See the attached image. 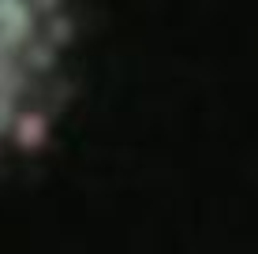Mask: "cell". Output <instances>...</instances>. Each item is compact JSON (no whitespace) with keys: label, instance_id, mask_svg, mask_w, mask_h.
Returning a JSON list of instances; mask_svg holds the SVG:
<instances>
[{"label":"cell","instance_id":"1","mask_svg":"<svg viewBox=\"0 0 258 254\" xmlns=\"http://www.w3.org/2000/svg\"><path fill=\"white\" fill-rule=\"evenodd\" d=\"M38 4L41 0H0V131H4L8 105H12L19 67H23L26 45H30V34H34Z\"/></svg>","mask_w":258,"mask_h":254}]
</instances>
